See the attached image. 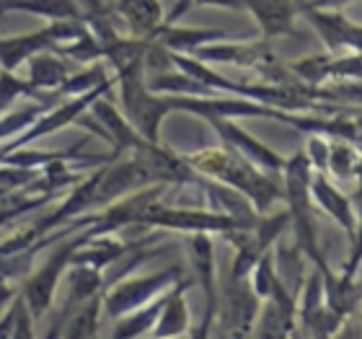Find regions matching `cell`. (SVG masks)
<instances>
[{"mask_svg":"<svg viewBox=\"0 0 362 339\" xmlns=\"http://www.w3.org/2000/svg\"><path fill=\"white\" fill-rule=\"evenodd\" d=\"M83 34L81 29L70 31L68 23H54L49 29H42L37 34H29V37H16L8 39V42H0V60L6 62L8 68H13L16 62H21L23 57H29L31 52H39L42 47H47L52 39H65V37H78Z\"/></svg>","mask_w":362,"mask_h":339,"instance_id":"cell-1","label":"cell"},{"mask_svg":"<svg viewBox=\"0 0 362 339\" xmlns=\"http://www.w3.org/2000/svg\"><path fill=\"white\" fill-rule=\"evenodd\" d=\"M303 13L308 16V21L316 26L321 39H324L332 50H337V47H341V45H349L360 50V26L349 23L341 13H321V11H316V8H310V6H303Z\"/></svg>","mask_w":362,"mask_h":339,"instance_id":"cell-2","label":"cell"},{"mask_svg":"<svg viewBox=\"0 0 362 339\" xmlns=\"http://www.w3.org/2000/svg\"><path fill=\"white\" fill-rule=\"evenodd\" d=\"M246 8L257 16L259 26L267 37L293 31L295 13H298V6L293 0H246Z\"/></svg>","mask_w":362,"mask_h":339,"instance_id":"cell-3","label":"cell"},{"mask_svg":"<svg viewBox=\"0 0 362 339\" xmlns=\"http://www.w3.org/2000/svg\"><path fill=\"white\" fill-rule=\"evenodd\" d=\"M119 11L132 37H151L163 16L158 0H119Z\"/></svg>","mask_w":362,"mask_h":339,"instance_id":"cell-4","label":"cell"},{"mask_svg":"<svg viewBox=\"0 0 362 339\" xmlns=\"http://www.w3.org/2000/svg\"><path fill=\"white\" fill-rule=\"evenodd\" d=\"M199 6H223V8H233V11H241L246 8V0H197Z\"/></svg>","mask_w":362,"mask_h":339,"instance_id":"cell-5","label":"cell"},{"mask_svg":"<svg viewBox=\"0 0 362 339\" xmlns=\"http://www.w3.org/2000/svg\"><path fill=\"white\" fill-rule=\"evenodd\" d=\"M344 3H352V0H313V3H308V6L324 8V6H344Z\"/></svg>","mask_w":362,"mask_h":339,"instance_id":"cell-6","label":"cell"}]
</instances>
